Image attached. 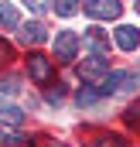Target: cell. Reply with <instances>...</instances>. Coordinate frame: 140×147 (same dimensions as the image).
Returning a JSON list of instances; mask_svg holds the SVG:
<instances>
[{"instance_id":"obj_9","label":"cell","mask_w":140,"mask_h":147,"mask_svg":"<svg viewBox=\"0 0 140 147\" xmlns=\"http://www.w3.org/2000/svg\"><path fill=\"white\" fill-rule=\"evenodd\" d=\"M0 24L3 28H17L21 24V14H17L14 3H0Z\"/></svg>"},{"instance_id":"obj_16","label":"cell","mask_w":140,"mask_h":147,"mask_svg":"<svg viewBox=\"0 0 140 147\" xmlns=\"http://www.w3.org/2000/svg\"><path fill=\"white\" fill-rule=\"evenodd\" d=\"M24 3H28L34 14H44V10H48V0H24Z\"/></svg>"},{"instance_id":"obj_3","label":"cell","mask_w":140,"mask_h":147,"mask_svg":"<svg viewBox=\"0 0 140 147\" xmlns=\"http://www.w3.org/2000/svg\"><path fill=\"white\" fill-rule=\"evenodd\" d=\"M75 51H79V34L75 31H62L55 38V58L69 62V58H75Z\"/></svg>"},{"instance_id":"obj_2","label":"cell","mask_w":140,"mask_h":147,"mask_svg":"<svg viewBox=\"0 0 140 147\" xmlns=\"http://www.w3.org/2000/svg\"><path fill=\"white\" fill-rule=\"evenodd\" d=\"M106 72H109V62H106L103 55H92V58H85V62L79 65V75H82L85 82H99Z\"/></svg>"},{"instance_id":"obj_11","label":"cell","mask_w":140,"mask_h":147,"mask_svg":"<svg viewBox=\"0 0 140 147\" xmlns=\"http://www.w3.org/2000/svg\"><path fill=\"white\" fill-rule=\"evenodd\" d=\"M92 147H127V140H123V137H116V134H96Z\"/></svg>"},{"instance_id":"obj_12","label":"cell","mask_w":140,"mask_h":147,"mask_svg":"<svg viewBox=\"0 0 140 147\" xmlns=\"http://www.w3.org/2000/svg\"><path fill=\"white\" fill-rule=\"evenodd\" d=\"M96 99H99L96 89H79V92H75V103H79V106H92Z\"/></svg>"},{"instance_id":"obj_10","label":"cell","mask_w":140,"mask_h":147,"mask_svg":"<svg viewBox=\"0 0 140 147\" xmlns=\"http://www.w3.org/2000/svg\"><path fill=\"white\" fill-rule=\"evenodd\" d=\"M85 41L96 48V55H103L106 48H109V41H106V34L99 31V28H89V31H85Z\"/></svg>"},{"instance_id":"obj_1","label":"cell","mask_w":140,"mask_h":147,"mask_svg":"<svg viewBox=\"0 0 140 147\" xmlns=\"http://www.w3.org/2000/svg\"><path fill=\"white\" fill-rule=\"evenodd\" d=\"M85 14L96 17V21H116L123 14V7L116 0H92V3H85Z\"/></svg>"},{"instance_id":"obj_19","label":"cell","mask_w":140,"mask_h":147,"mask_svg":"<svg viewBox=\"0 0 140 147\" xmlns=\"http://www.w3.org/2000/svg\"><path fill=\"white\" fill-rule=\"evenodd\" d=\"M137 10H140V0H137Z\"/></svg>"},{"instance_id":"obj_13","label":"cell","mask_w":140,"mask_h":147,"mask_svg":"<svg viewBox=\"0 0 140 147\" xmlns=\"http://www.w3.org/2000/svg\"><path fill=\"white\" fill-rule=\"evenodd\" d=\"M55 10H58L62 17H72V14L79 10V0H55Z\"/></svg>"},{"instance_id":"obj_4","label":"cell","mask_w":140,"mask_h":147,"mask_svg":"<svg viewBox=\"0 0 140 147\" xmlns=\"http://www.w3.org/2000/svg\"><path fill=\"white\" fill-rule=\"evenodd\" d=\"M28 75L34 79V82H48L51 79V62L44 58V55H28Z\"/></svg>"},{"instance_id":"obj_18","label":"cell","mask_w":140,"mask_h":147,"mask_svg":"<svg viewBox=\"0 0 140 147\" xmlns=\"http://www.w3.org/2000/svg\"><path fill=\"white\" fill-rule=\"evenodd\" d=\"M48 147H58V144H48Z\"/></svg>"},{"instance_id":"obj_7","label":"cell","mask_w":140,"mask_h":147,"mask_svg":"<svg viewBox=\"0 0 140 147\" xmlns=\"http://www.w3.org/2000/svg\"><path fill=\"white\" fill-rule=\"evenodd\" d=\"M21 38H24V45H41V41H48V31H44L41 24H28V28L21 31Z\"/></svg>"},{"instance_id":"obj_17","label":"cell","mask_w":140,"mask_h":147,"mask_svg":"<svg viewBox=\"0 0 140 147\" xmlns=\"http://www.w3.org/2000/svg\"><path fill=\"white\" fill-rule=\"evenodd\" d=\"M127 113H130V123H133V127L140 130V103H137V106H130Z\"/></svg>"},{"instance_id":"obj_5","label":"cell","mask_w":140,"mask_h":147,"mask_svg":"<svg viewBox=\"0 0 140 147\" xmlns=\"http://www.w3.org/2000/svg\"><path fill=\"white\" fill-rule=\"evenodd\" d=\"M140 45V31L133 24H120L116 28V48H123V51H133Z\"/></svg>"},{"instance_id":"obj_14","label":"cell","mask_w":140,"mask_h":147,"mask_svg":"<svg viewBox=\"0 0 140 147\" xmlns=\"http://www.w3.org/2000/svg\"><path fill=\"white\" fill-rule=\"evenodd\" d=\"M17 86H21V82H17L14 75H7V79H0V92H7V96H10V92H17Z\"/></svg>"},{"instance_id":"obj_8","label":"cell","mask_w":140,"mask_h":147,"mask_svg":"<svg viewBox=\"0 0 140 147\" xmlns=\"http://www.w3.org/2000/svg\"><path fill=\"white\" fill-rule=\"evenodd\" d=\"M24 120V113L17 110V106H10V103H0V123H7V127H17Z\"/></svg>"},{"instance_id":"obj_6","label":"cell","mask_w":140,"mask_h":147,"mask_svg":"<svg viewBox=\"0 0 140 147\" xmlns=\"http://www.w3.org/2000/svg\"><path fill=\"white\" fill-rule=\"evenodd\" d=\"M0 147H31V137H24V134H17V130L0 127Z\"/></svg>"},{"instance_id":"obj_15","label":"cell","mask_w":140,"mask_h":147,"mask_svg":"<svg viewBox=\"0 0 140 147\" xmlns=\"http://www.w3.org/2000/svg\"><path fill=\"white\" fill-rule=\"evenodd\" d=\"M10 58H14V51H10V45L0 38V65H3V62H10Z\"/></svg>"}]
</instances>
